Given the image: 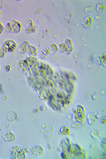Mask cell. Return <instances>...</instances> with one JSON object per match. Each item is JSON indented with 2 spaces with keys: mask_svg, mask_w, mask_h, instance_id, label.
I'll list each match as a JSON object with an SVG mask.
<instances>
[{
  "mask_svg": "<svg viewBox=\"0 0 106 159\" xmlns=\"http://www.w3.org/2000/svg\"><path fill=\"white\" fill-rule=\"evenodd\" d=\"M97 118H98V117H96L95 113H90V114H89V115L88 116V123H89V124L95 123V121H96V119H97Z\"/></svg>",
  "mask_w": 106,
  "mask_h": 159,
  "instance_id": "cell-11",
  "label": "cell"
},
{
  "mask_svg": "<svg viewBox=\"0 0 106 159\" xmlns=\"http://www.w3.org/2000/svg\"><path fill=\"white\" fill-rule=\"evenodd\" d=\"M3 30H4V28H3L2 24H1V22H0V34L2 33V32H3Z\"/></svg>",
  "mask_w": 106,
  "mask_h": 159,
  "instance_id": "cell-25",
  "label": "cell"
},
{
  "mask_svg": "<svg viewBox=\"0 0 106 159\" xmlns=\"http://www.w3.org/2000/svg\"><path fill=\"white\" fill-rule=\"evenodd\" d=\"M92 22H93V19L91 18V17H87L83 20L82 21V25L85 28H88V27H90L92 25Z\"/></svg>",
  "mask_w": 106,
  "mask_h": 159,
  "instance_id": "cell-9",
  "label": "cell"
},
{
  "mask_svg": "<svg viewBox=\"0 0 106 159\" xmlns=\"http://www.w3.org/2000/svg\"><path fill=\"white\" fill-rule=\"evenodd\" d=\"M25 25H26L27 27H28V28H30V27H32V21L31 20H27L26 21H25Z\"/></svg>",
  "mask_w": 106,
  "mask_h": 159,
  "instance_id": "cell-19",
  "label": "cell"
},
{
  "mask_svg": "<svg viewBox=\"0 0 106 159\" xmlns=\"http://www.w3.org/2000/svg\"><path fill=\"white\" fill-rule=\"evenodd\" d=\"M11 158H25V154L20 146H14L12 148Z\"/></svg>",
  "mask_w": 106,
  "mask_h": 159,
  "instance_id": "cell-2",
  "label": "cell"
},
{
  "mask_svg": "<svg viewBox=\"0 0 106 159\" xmlns=\"http://www.w3.org/2000/svg\"><path fill=\"white\" fill-rule=\"evenodd\" d=\"M28 55L31 57H36L37 55V52H36V49L33 46H29L28 49Z\"/></svg>",
  "mask_w": 106,
  "mask_h": 159,
  "instance_id": "cell-13",
  "label": "cell"
},
{
  "mask_svg": "<svg viewBox=\"0 0 106 159\" xmlns=\"http://www.w3.org/2000/svg\"><path fill=\"white\" fill-rule=\"evenodd\" d=\"M43 53L45 54V55H47V54H49V49H45V50H44Z\"/></svg>",
  "mask_w": 106,
  "mask_h": 159,
  "instance_id": "cell-24",
  "label": "cell"
},
{
  "mask_svg": "<svg viewBox=\"0 0 106 159\" xmlns=\"http://www.w3.org/2000/svg\"><path fill=\"white\" fill-rule=\"evenodd\" d=\"M89 8H91V7H90V6H88V8H87V9H86V10H85V12H88V11L90 10V9H89Z\"/></svg>",
  "mask_w": 106,
  "mask_h": 159,
  "instance_id": "cell-27",
  "label": "cell"
},
{
  "mask_svg": "<svg viewBox=\"0 0 106 159\" xmlns=\"http://www.w3.org/2000/svg\"><path fill=\"white\" fill-rule=\"evenodd\" d=\"M49 104L51 105V107L54 109V110H57V109H59V105H58V102H57V100H55L54 98L50 97V101H49Z\"/></svg>",
  "mask_w": 106,
  "mask_h": 159,
  "instance_id": "cell-12",
  "label": "cell"
},
{
  "mask_svg": "<svg viewBox=\"0 0 106 159\" xmlns=\"http://www.w3.org/2000/svg\"><path fill=\"white\" fill-rule=\"evenodd\" d=\"M104 10V5H103V4H99V5H96V11H97V12L102 13Z\"/></svg>",
  "mask_w": 106,
  "mask_h": 159,
  "instance_id": "cell-17",
  "label": "cell"
},
{
  "mask_svg": "<svg viewBox=\"0 0 106 159\" xmlns=\"http://www.w3.org/2000/svg\"><path fill=\"white\" fill-rule=\"evenodd\" d=\"M29 46H30V45H29L28 42H23V43L20 45V47H19V52L21 54L26 53V52L28 51V49Z\"/></svg>",
  "mask_w": 106,
  "mask_h": 159,
  "instance_id": "cell-5",
  "label": "cell"
},
{
  "mask_svg": "<svg viewBox=\"0 0 106 159\" xmlns=\"http://www.w3.org/2000/svg\"><path fill=\"white\" fill-rule=\"evenodd\" d=\"M66 141H67V140H62V141H60V142H61L60 145L62 147V149H64V151H67L68 148L70 146V143H66Z\"/></svg>",
  "mask_w": 106,
  "mask_h": 159,
  "instance_id": "cell-14",
  "label": "cell"
},
{
  "mask_svg": "<svg viewBox=\"0 0 106 159\" xmlns=\"http://www.w3.org/2000/svg\"><path fill=\"white\" fill-rule=\"evenodd\" d=\"M6 32H12V33H18L21 30V24L18 21H12L6 25Z\"/></svg>",
  "mask_w": 106,
  "mask_h": 159,
  "instance_id": "cell-1",
  "label": "cell"
},
{
  "mask_svg": "<svg viewBox=\"0 0 106 159\" xmlns=\"http://www.w3.org/2000/svg\"><path fill=\"white\" fill-rule=\"evenodd\" d=\"M5 70H7V71H9V70H10V66H9V65H7V66H5Z\"/></svg>",
  "mask_w": 106,
  "mask_h": 159,
  "instance_id": "cell-26",
  "label": "cell"
},
{
  "mask_svg": "<svg viewBox=\"0 0 106 159\" xmlns=\"http://www.w3.org/2000/svg\"><path fill=\"white\" fill-rule=\"evenodd\" d=\"M49 51H51V53H56V52L57 51V46L54 43L50 44L49 47Z\"/></svg>",
  "mask_w": 106,
  "mask_h": 159,
  "instance_id": "cell-15",
  "label": "cell"
},
{
  "mask_svg": "<svg viewBox=\"0 0 106 159\" xmlns=\"http://www.w3.org/2000/svg\"><path fill=\"white\" fill-rule=\"evenodd\" d=\"M65 51L67 54H70L72 52V42L70 40H65Z\"/></svg>",
  "mask_w": 106,
  "mask_h": 159,
  "instance_id": "cell-8",
  "label": "cell"
},
{
  "mask_svg": "<svg viewBox=\"0 0 106 159\" xmlns=\"http://www.w3.org/2000/svg\"><path fill=\"white\" fill-rule=\"evenodd\" d=\"M31 153L34 155V156L39 157V156H42V155L43 154V149L40 146L33 147L31 149Z\"/></svg>",
  "mask_w": 106,
  "mask_h": 159,
  "instance_id": "cell-4",
  "label": "cell"
},
{
  "mask_svg": "<svg viewBox=\"0 0 106 159\" xmlns=\"http://www.w3.org/2000/svg\"><path fill=\"white\" fill-rule=\"evenodd\" d=\"M59 51L61 52H64L65 51V43H61L59 46Z\"/></svg>",
  "mask_w": 106,
  "mask_h": 159,
  "instance_id": "cell-20",
  "label": "cell"
},
{
  "mask_svg": "<svg viewBox=\"0 0 106 159\" xmlns=\"http://www.w3.org/2000/svg\"><path fill=\"white\" fill-rule=\"evenodd\" d=\"M99 62H100L104 66H106L105 65V54L104 53L103 54L102 56L99 57Z\"/></svg>",
  "mask_w": 106,
  "mask_h": 159,
  "instance_id": "cell-16",
  "label": "cell"
},
{
  "mask_svg": "<svg viewBox=\"0 0 106 159\" xmlns=\"http://www.w3.org/2000/svg\"><path fill=\"white\" fill-rule=\"evenodd\" d=\"M83 125L82 124H78V122H77V124H73L72 125V127H79V126H82Z\"/></svg>",
  "mask_w": 106,
  "mask_h": 159,
  "instance_id": "cell-23",
  "label": "cell"
},
{
  "mask_svg": "<svg viewBox=\"0 0 106 159\" xmlns=\"http://www.w3.org/2000/svg\"><path fill=\"white\" fill-rule=\"evenodd\" d=\"M16 48V43L15 42L12 41V40H7L5 41L3 44L2 49L4 51H7V52H12Z\"/></svg>",
  "mask_w": 106,
  "mask_h": 159,
  "instance_id": "cell-3",
  "label": "cell"
},
{
  "mask_svg": "<svg viewBox=\"0 0 106 159\" xmlns=\"http://www.w3.org/2000/svg\"><path fill=\"white\" fill-rule=\"evenodd\" d=\"M68 133H69V130H68L67 127H65V126L62 127L61 130H60V132H59L60 134H67Z\"/></svg>",
  "mask_w": 106,
  "mask_h": 159,
  "instance_id": "cell-18",
  "label": "cell"
},
{
  "mask_svg": "<svg viewBox=\"0 0 106 159\" xmlns=\"http://www.w3.org/2000/svg\"><path fill=\"white\" fill-rule=\"evenodd\" d=\"M25 61L27 62V64L28 65L29 68H30V67L34 66V65L37 62V60H36V58H34V57H30V58H28Z\"/></svg>",
  "mask_w": 106,
  "mask_h": 159,
  "instance_id": "cell-10",
  "label": "cell"
},
{
  "mask_svg": "<svg viewBox=\"0 0 106 159\" xmlns=\"http://www.w3.org/2000/svg\"><path fill=\"white\" fill-rule=\"evenodd\" d=\"M35 30V28H27L26 32H27V33H30V32H34Z\"/></svg>",
  "mask_w": 106,
  "mask_h": 159,
  "instance_id": "cell-21",
  "label": "cell"
},
{
  "mask_svg": "<svg viewBox=\"0 0 106 159\" xmlns=\"http://www.w3.org/2000/svg\"><path fill=\"white\" fill-rule=\"evenodd\" d=\"M3 138H4V140H5V141H13L15 140L16 137H15V135H14L13 133H12L11 132H8V133H6L4 134Z\"/></svg>",
  "mask_w": 106,
  "mask_h": 159,
  "instance_id": "cell-7",
  "label": "cell"
},
{
  "mask_svg": "<svg viewBox=\"0 0 106 159\" xmlns=\"http://www.w3.org/2000/svg\"><path fill=\"white\" fill-rule=\"evenodd\" d=\"M39 96H40L41 99L45 100V99H47V98H49V92L47 89H45V88H43V87H42V88H40V95H39Z\"/></svg>",
  "mask_w": 106,
  "mask_h": 159,
  "instance_id": "cell-6",
  "label": "cell"
},
{
  "mask_svg": "<svg viewBox=\"0 0 106 159\" xmlns=\"http://www.w3.org/2000/svg\"><path fill=\"white\" fill-rule=\"evenodd\" d=\"M4 55H5V51H3L2 48H0V58H3V57H4Z\"/></svg>",
  "mask_w": 106,
  "mask_h": 159,
  "instance_id": "cell-22",
  "label": "cell"
}]
</instances>
